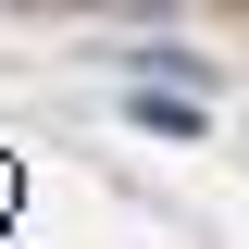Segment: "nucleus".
<instances>
[{
	"label": "nucleus",
	"mask_w": 249,
	"mask_h": 249,
	"mask_svg": "<svg viewBox=\"0 0 249 249\" xmlns=\"http://www.w3.org/2000/svg\"><path fill=\"white\" fill-rule=\"evenodd\" d=\"M137 124H150V137H199V124H212V112H199V100H187V88H150V100H137Z\"/></svg>",
	"instance_id": "1"
}]
</instances>
